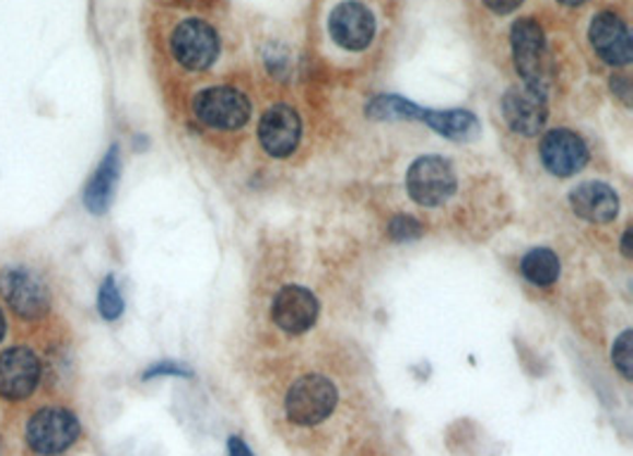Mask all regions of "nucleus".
<instances>
[{
    "label": "nucleus",
    "instance_id": "nucleus-1",
    "mask_svg": "<svg viewBox=\"0 0 633 456\" xmlns=\"http://www.w3.org/2000/svg\"><path fill=\"white\" fill-rule=\"evenodd\" d=\"M0 300L26 324L46 319L52 307L48 281L30 265H8L0 269Z\"/></svg>",
    "mask_w": 633,
    "mask_h": 456
},
{
    "label": "nucleus",
    "instance_id": "nucleus-2",
    "mask_svg": "<svg viewBox=\"0 0 633 456\" xmlns=\"http://www.w3.org/2000/svg\"><path fill=\"white\" fill-rule=\"evenodd\" d=\"M81 437V421L65 407L36 409L24 428V440L38 456H58L77 445Z\"/></svg>",
    "mask_w": 633,
    "mask_h": 456
},
{
    "label": "nucleus",
    "instance_id": "nucleus-3",
    "mask_svg": "<svg viewBox=\"0 0 633 456\" xmlns=\"http://www.w3.org/2000/svg\"><path fill=\"white\" fill-rule=\"evenodd\" d=\"M44 378L40 356L26 344H12L0 352V399L24 402L30 399Z\"/></svg>",
    "mask_w": 633,
    "mask_h": 456
},
{
    "label": "nucleus",
    "instance_id": "nucleus-4",
    "mask_svg": "<svg viewBox=\"0 0 633 456\" xmlns=\"http://www.w3.org/2000/svg\"><path fill=\"white\" fill-rule=\"evenodd\" d=\"M456 186L458 182L452 162L437 155L415 160L406 174L408 196L422 207L444 204L456 192Z\"/></svg>",
    "mask_w": 633,
    "mask_h": 456
},
{
    "label": "nucleus",
    "instance_id": "nucleus-5",
    "mask_svg": "<svg viewBox=\"0 0 633 456\" xmlns=\"http://www.w3.org/2000/svg\"><path fill=\"white\" fill-rule=\"evenodd\" d=\"M195 117L204 121L211 129H243L249 121L251 105L247 101V95L231 86H214L204 89L195 95L192 101Z\"/></svg>",
    "mask_w": 633,
    "mask_h": 456
},
{
    "label": "nucleus",
    "instance_id": "nucleus-6",
    "mask_svg": "<svg viewBox=\"0 0 633 456\" xmlns=\"http://www.w3.org/2000/svg\"><path fill=\"white\" fill-rule=\"evenodd\" d=\"M511 46H513L515 67L519 77L525 79V84L546 93L548 52H546V36H543L541 24L534 22L531 17L517 20L511 32Z\"/></svg>",
    "mask_w": 633,
    "mask_h": 456
},
{
    "label": "nucleus",
    "instance_id": "nucleus-7",
    "mask_svg": "<svg viewBox=\"0 0 633 456\" xmlns=\"http://www.w3.org/2000/svg\"><path fill=\"white\" fill-rule=\"evenodd\" d=\"M337 407V388L326 376H304L292 385L285 411L292 423L316 425L326 421Z\"/></svg>",
    "mask_w": 633,
    "mask_h": 456
},
{
    "label": "nucleus",
    "instance_id": "nucleus-8",
    "mask_svg": "<svg viewBox=\"0 0 633 456\" xmlns=\"http://www.w3.org/2000/svg\"><path fill=\"white\" fill-rule=\"evenodd\" d=\"M221 50L219 34L204 20H183L172 34V52L190 72H204L216 62Z\"/></svg>",
    "mask_w": 633,
    "mask_h": 456
},
{
    "label": "nucleus",
    "instance_id": "nucleus-9",
    "mask_svg": "<svg viewBox=\"0 0 633 456\" xmlns=\"http://www.w3.org/2000/svg\"><path fill=\"white\" fill-rule=\"evenodd\" d=\"M328 30L337 46L359 52L373 44L375 17L359 0H344L330 12Z\"/></svg>",
    "mask_w": 633,
    "mask_h": 456
},
{
    "label": "nucleus",
    "instance_id": "nucleus-10",
    "mask_svg": "<svg viewBox=\"0 0 633 456\" xmlns=\"http://www.w3.org/2000/svg\"><path fill=\"white\" fill-rule=\"evenodd\" d=\"M503 115L515 133L537 136L548 119L546 93L531 86H515L503 95Z\"/></svg>",
    "mask_w": 633,
    "mask_h": 456
},
{
    "label": "nucleus",
    "instance_id": "nucleus-11",
    "mask_svg": "<svg viewBox=\"0 0 633 456\" xmlns=\"http://www.w3.org/2000/svg\"><path fill=\"white\" fill-rule=\"evenodd\" d=\"M541 162L553 176H572L586 167L588 148L574 131L555 129L541 141Z\"/></svg>",
    "mask_w": 633,
    "mask_h": 456
},
{
    "label": "nucleus",
    "instance_id": "nucleus-12",
    "mask_svg": "<svg viewBox=\"0 0 633 456\" xmlns=\"http://www.w3.org/2000/svg\"><path fill=\"white\" fill-rule=\"evenodd\" d=\"M318 319V300L302 285H285L273 300V321L285 334H306Z\"/></svg>",
    "mask_w": 633,
    "mask_h": 456
},
{
    "label": "nucleus",
    "instance_id": "nucleus-13",
    "mask_svg": "<svg viewBox=\"0 0 633 456\" xmlns=\"http://www.w3.org/2000/svg\"><path fill=\"white\" fill-rule=\"evenodd\" d=\"M302 121L300 115L288 105H273L266 109L259 121L261 148L273 157H288L300 145Z\"/></svg>",
    "mask_w": 633,
    "mask_h": 456
},
{
    "label": "nucleus",
    "instance_id": "nucleus-14",
    "mask_svg": "<svg viewBox=\"0 0 633 456\" xmlns=\"http://www.w3.org/2000/svg\"><path fill=\"white\" fill-rule=\"evenodd\" d=\"M590 46L600 55V58L614 65V67H624L631 62V34L624 20L614 15V12H600V15L594 17L590 22Z\"/></svg>",
    "mask_w": 633,
    "mask_h": 456
},
{
    "label": "nucleus",
    "instance_id": "nucleus-15",
    "mask_svg": "<svg viewBox=\"0 0 633 456\" xmlns=\"http://www.w3.org/2000/svg\"><path fill=\"white\" fill-rule=\"evenodd\" d=\"M121 176V155H119V145H109L105 152V157L97 164L93 176L89 178L86 188H83V207L95 217L107 214L112 207V200H115L117 184Z\"/></svg>",
    "mask_w": 633,
    "mask_h": 456
},
{
    "label": "nucleus",
    "instance_id": "nucleus-16",
    "mask_svg": "<svg viewBox=\"0 0 633 456\" xmlns=\"http://www.w3.org/2000/svg\"><path fill=\"white\" fill-rule=\"evenodd\" d=\"M570 204L576 217L590 221V224H610L619 214V198L614 188L598 182L576 186L570 192Z\"/></svg>",
    "mask_w": 633,
    "mask_h": 456
},
{
    "label": "nucleus",
    "instance_id": "nucleus-17",
    "mask_svg": "<svg viewBox=\"0 0 633 456\" xmlns=\"http://www.w3.org/2000/svg\"><path fill=\"white\" fill-rule=\"evenodd\" d=\"M420 121L430 124L434 131L454 138V141H466V138L480 131V121L468 109H446V113L442 109H422Z\"/></svg>",
    "mask_w": 633,
    "mask_h": 456
},
{
    "label": "nucleus",
    "instance_id": "nucleus-18",
    "mask_svg": "<svg viewBox=\"0 0 633 456\" xmlns=\"http://www.w3.org/2000/svg\"><path fill=\"white\" fill-rule=\"evenodd\" d=\"M519 269H523V276L531 285L548 288L558 281L560 259L553 250H548V247H534L531 253L525 255Z\"/></svg>",
    "mask_w": 633,
    "mask_h": 456
},
{
    "label": "nucleus",
    "instance_id": "nucleus-19",
    "mask_svg": "<svg viewBox=\"0 0 633 456\" xmlns=\"http://www.w3.org/2000/svg\"><path fill=\"white\" fill-rule=\"evenodd\" d=\"M365 113L373 119H418L422 117V107L408 103L399 95H377V98L365 107Z\"/></svg>",
    "mask_w": 633,
    "mask_h": 456
},
{
    "label": "nucleus",
    "instance_id": "nucleus-20",
    "mask_svg": "<svg viewBox=\"0 0 633 456\" xmlns=\"http://www.w3.org/2000/svg\"><path fill=\"white\" fill-rule=\"evenodd\" d=\"M97 314L105 321H117L124 314V297L119 293V285L115 276H105L101 288H97Z\"/></svg>",
    "mask_w": 633,
    "mask_h": 456
},
{
    "label": "nucleus",
    "instance_id": "nucleus-21",
    "mask_svg": "<svg viewBox=\"0 0 633 456\" xmlns=\"http://www.w3.org/2000/svg\"><path fill=\"white\" fill-rule=\"evenodd\" d=\"M631 330H624L622 336L614 340V348H612V362L614 369L622 373L624 381L633 378V352H631Z\"/></svg>",
    "mask_w": 633,
    "mask_h": 456
},
{
    "label": "nucleus",
    "instance_id": "nucleus-22",
    "mask_svg": "<svg viewBox=\"0 0 633 456\" xmlns=\"http://www.w3.org/2000/svg\"><path fill=\"white\" fill-rule=\"evenodd\" d=\"M389 236H391V241H397V243L415 241L422 236V226H420V221H415L413 217H394L391 224H389Z\"/></svg>",
    "mask_w": 633,
    "mask_h": 456
},
{
    "label": "nucleus",
    "instance_id": "nucleus-23",
    "mask_svg": "<svg viewBox=\"0 0 633 456\" xmlns=\"http://www.w3.org/2000/svg\"><path fill=\"white\" fill-rule=\"evenodd\" d=\"M162 376H176V378H190L192 371L188 366H183L180 362H172V359H164V362L152 364L145 373H143V381H152V378H162Z\"/></svg>",
    "mask_w": 633,
    "mask_h": 456
},
{
    "label": "nucleus",
    "instance_id": "nucleus-24",
    "mask_svg": "<svg viewBox=\"0 0 633 456\" xmlns=\"http://www.w3.org/2000/svg\"><path fill=\"white\" fill-rule=\"evenodd\" d=\"M523 3L525 0H484V5L491 12H496V15H511V12H515Z\"/></svg>",
    "mask_w": 633,
    "mask_h": 456
},
{
    "label": "nucleus",
    "instance_id": "nucleus-25",
    "mask_svg": "<svg viewBox=\"0 0 633 456\" xmlns=\"http://www.w3.org/2000/svg\"><path fill=\"white\" fill-rule=\"evenodd\" d=\"M612 91L614 95H619L626 105L631 103V84H629V77L626 74H617L612 79Z\"/></svg>",
    "mask_w": 633,
    "mask_h": 456
},
{
    "label": "nucleus",
    "instance_id": "nucleus-26",
    "mask_svg": "<svg viewBox=\"0 0 633 456\" xmlns=\"http://www.w3.org/2000/svg\"><path fill=\"white\" fill-rule=\"evenodd\" d=\"M228 456H255V452L247 447V442L241 435H233L228 440Z\"/></svg>",
    "mask_w": 633,
    "mask_h": 456
},
{
    "label": "nucleus",
    "instance_id": "nucleus-27",
    "mask_svg": "<svg viewBox=\"0 0 633 456\" xmlns=\"http://www.w3.org/2000/svg\"><path fill=\"white\" fill-rule=\"evenodd\" d=\"M5 336H8V319H5L3 307H0V342L5 340Z\"/></svg>",
    "mask_w": 633,
    "mask_h": 456
},
{
    "label": "nucleus",
    "instance_id": "nucleus-28",
    "mask_svg": "<svg viewBox=\"0 0 633 456\" xmlns=\"http://www.w3.org/2000/svg\"><path fill=\"white\" fill-rule=\"evenodd\" d=\"M622 253H624V257H631V229L624 233V241H622Z\"/></svg>",
    "mask_w": 633,
    "mask_h": 456
},
{
    "label": "nucleus",
    "instance_id": "nucleus-29",
    "mask_svg": "<svg viewBox=\"0 0 633 456\" xmlns=\"http://www.w3.org/2000/svg\"><path fill=\"white\" fill-rule=\"evenodd\" d=\"M562 5H570V8H576V5H582V3H586V0H560Z\"/></svg>",
    "mask_w": 633,
    "mask_h": 456
},
{
    "label": "nucleus",
    "instance_id": "nucleus-30",
    "mask_svg": "<svg viewBox=\"0 0 633 456\" xmlns=\"http://www.w3.org/2000/svg\"><path fill=\"white\" fill-rule=\"evenodd\" d=\"M0 454H3V442H0Z\"/></svg>",
    "mask_w": 633,
    "mask_h": 456
}]
</instances>
